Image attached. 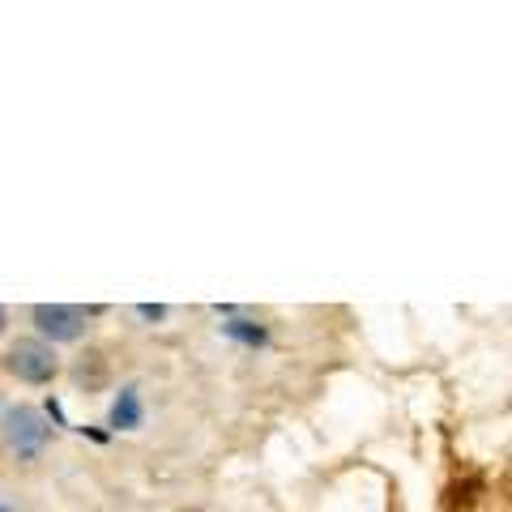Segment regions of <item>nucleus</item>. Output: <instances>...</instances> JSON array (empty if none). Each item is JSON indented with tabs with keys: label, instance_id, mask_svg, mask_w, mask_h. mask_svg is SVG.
I'll use <instances>...</instances> for the list:
<instances>
[{
	"label": "nucleus",
	"instance_id": "f03ea898",
	"mask_svg": "<svg viewBox=\"0 0 512 512\" xmlns=\"http://www.w3.org/2000/svg\"><path fill=\"white\" fill-rule=\"evenodd\" d=\"M30 320H35L39 338L47 346L77 342L90 329V312L77 308V303H35V308H30Z\"/></svg>",
	"mask_w": 512,
	"mask_h": 512
},
{
	"label": "nucleus",
	"instance_id": "7ed1b4c3",
	"mask_svg": "<svg viewBox=\"0 0 512 512\" xmlns=\"http://www.w3.org/2000/svg\"><path fill=\"white\" fill-rule=\"evenodd\" d=\"M5 367L22 384H47V380H56L60 359H56V346H47L43 338H18L9 346Z\"/></svg>",
	"mask_w": 512,
	"mask_h": 512
},
{
	"label": "nucleus",
	"instance_id": "423d86ee",
	"mask_svg": "<svg viewBox=\"0 0 512 512\" xmlns=\"http://www.w3.org/2000/svg\"><path fill=\"white\" fill-rule=\"evenodd\" d=\"M5 329H9V312H5V308H0V333H5Z\"/></svg>",
	"mask_w": 512,
	"mask_h": 512
},
{
	"label": "nucleus",
	"instance_id": "f257e3e1",
	"mask_svg": "<svg viewBox=\"0 0 512 512\" xmlns=\"http://www.w3.org/2000/svg\"><path fill=\"white\" fill-rule=\"evenodd\" d=\"M0 436H5L9 444V453H18V457H39L47 440H52V427H47V419L35 410V406H13L5 410V419H0Z\"/></svg>",
	"mask_w": 512,
	"mask_h": 512
},
{
	"label": "nucleus",
	"instance_id": "0eeeda50",
	"mask_svg": "<svg viewBox=\"0 0 512 512\" xmlns=\"http://www.w3.org/2000/svg\"><path fill=\"white\" fill-rule=\"evenodd\" d=\"M0 512H9V508H0Z\"/></svg>",
	"mask_w": 512,
	"mask_h": 512
},
{
	"label": "nucleus",
	"instance_id": "20e7f679",
	"mask_svg": "<svg viewBox=\"0 0 512 512\" xmlns=\"http://www.w3.org/2000/svg\"><path fill=\"white\" fill-rule=\"evenodd\" d=\"M116 431H133L141 427V393L137 384H124V389L116 393V402H111V419H107Z\"/></svg>",
	"mask_w": 512,
	"mask_h": 512
},
{
	"label": "nucleus",
	"instance_id": "39448f33",
	"mask_svg": "<svg viewBox=\"0 0 512 512\" xmlns=\"http://www.w3.org/2000/svg\"><path fill=\"white\" fill-rule=\"evenodd\" d=\"M231 333V338H244V342H265V329H252V320H231V325H222Z\"/></svg>",
	"mask_w": 512,
	"mask_h": 512
}]
</instances>
